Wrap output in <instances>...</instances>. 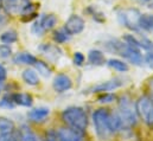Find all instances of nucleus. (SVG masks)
<instances>
[{
	"label": "nucleus",
	"mask_w": 153,
	"mask_h": 141,
	"mask_svg": "<svg viewBox=\"0 0 153 141\" xmlns=\"http://www.w3.org/2000/svg\"><path fill=\"white\" fill-rule=\"evenodd\" d=\"M122 84H123L122 79H120V78H113L111 81L103 82V83L94 87L93 90H94V93H107V91H111V90H114V89L120 88Z\"/></svg>",
	"instance_id": "nucleus-11"
},
{
	"label": "nucleus",
	"mask_w": 153,
	"mask_h": 141,
	"mask_svg": "<svg viewBox=\"0 0 153 141\" xmlns=\"http://www.w3.org/2000/svg\"><path fill=\"white\" fill-rule=\"evenodd\" d=\"M144 61H145L147 64H150V65H152L153 67V52H149V53L145 56Z\"/></svg>",
	"instance_id": "nucleus-34"
},
{
	"label": "nucleus",
	"mask_w": 153,
	"mask_h": 141,
	"mask_svg": "<svg viewBox=\"0 0 153 141\" xmlns=\"http://www.w3.org/2000/svg\"><path fill=\"white\" fill-rule=\"evenodd\" d=\"M58 23V19L55 14H43L38 19H36L32 24L31 31L35 36H43L46 31L52 30Z\"/></svg>",
	"instance_id": "nucleus-6"
},
{
	"label": "nucleus",
	"mask_w": 153,
	"mask_h": 141,
	"mask_svg": "<svg viewBox=\"0 0 153 141\" xmlns=\"http://www.w3.org/2000/svg\"><path fill=\"white\" fill-rule=\"evenodd\" d=\"M7 24V14L4 11V7L0 6V30Z\"/></svg>",
	"instance_id": "nucleus-30"
},
{
	"label": "nucleus",
	"mask_w": 153,
	"mask_h": 141,
	"mask_svg": "<svg viewBox=\"0 0 153 141\" xmlns=\"http://www.w3.org/2000/svg\"><path fill=\"white\" fill-rule=\"evenodd\" d=\"M6 77H7V70L2 64H0V83L5 82Z\"/></svg>",
	"instance_id": "nucleus-33"
},
{
	"label": "nucleus",
	"mask_w": 153,
	"mask_h": 141,
	"mask_svg": "<svg viewBox=\"0 0 153 141\" xmlns=\"http://www.w3.org/2000/svg\"><path fill=\"white\" fill-rule=\"evenodd\" d=\"M13 101L16 105L23 107H31L33 105V97L27 93H17L12 94Z\"/></svg>",
	"instance_id": "nucleus-15"
},
{
	"label": "nucleus",
	"mask_w": 153,
	"mask_h": 141,
	"mask_svg": "<svg viewBox=\"0 0 153 141\" xmlns=\"http://www.w3.org/2000/svg\"><path fill=\"white\" fill-rule=\"evenodd\" d=\"M138 1H140V2H150L151 0H138Z\"/></svg>",
	"instance_id": "nucleus-38"
},
{
	"label": "nucleus",
	"mask_w": 153,
	"mask_h": 141,
	"mask_svg": "<svg viewBox=\"0 0 153 141\" xmlns=\"http://www.w3.org/2000/svg\"><path fill=\"white\" fill-rule=\"evenodd\" d=\"M70 37H71V36L69 35L64 29L56 30V31H53V33H52V39H53L57 44H64V43L69 42V40H70Z\"/></svg>",
	"instance_id": "nucleus-21"
},
{
	"label": "nucleus",
	"mask_w": 153,
	"mask_h": 141,
	"mask_svg": "<svg viewBox=\"0 0 153 141\" xmlns=\"http://www.w3.org/2000/svg\"><path fill=\"white\" fill-rule=\"evenodd\" d=\"M33 67L36 68V71H38L39 73L42 75V76H44V77H49L50 75H51V69H50V67L48 65V63H45V62H43V61H36V63L33 64Z\"/></svg>",
	"instance_id": "nucleus-23"
},
{
	"label": "nucleus",
	"mask_w": 153,
	"mask_h": 141,
	"mask_svg": "<svg viewBox=\"0 0 153 141\" xmlns=\"http://www.w3.org/2000/svg\"><path fill=\"white\" fill-rule=\"evenodd\" d=\"M135 109L138 116L143 120V122L149 126L153 127V101L149 95L140 96L135 102Z\"/></svg>",
	"instance_id": "nucleus-4"
},
{
	"label": "nucleus",
	"mask_w": 153,
	"mask_h": 141,
	"mask_svg": "<svg viewBox=\"0 0 153 141\" xmlns=\"http://www.w3.org/2000/svg\"><path fill=\"white\" fill-rule=\"evenodd\" d=\"M17 138H18V141H40L38 135L27 125L20 126L17 133Z\"/></svg>",
	"instance_id": "nucleus-12"
},
{
	"label": "nucleus",
	"mask_w": 153,
	"mask_h": 141,
	"mask_svg": "<svg viewBox=\"0 0 153 141\" xmlns=\"http://www.w3.org/2000/svg\"><path fill=\"white\" fill-rule=\"evenodd\" d=\"M37 58L30 52H18L13 56V63L20 65H33Z\"/></svg>",
	"instance_id": "nucleus-13"
},
{
	"label": "nucleus",
	"mask_w": 153,
	"mask_h": 141,
	"mask_svg": "<svg viewBox=\"0 0 153 141\" xmlns=\"http://www.w3.org/2000/svg\"><path fill=\"white\" fill-rule=\"evenodd\" d=\"M22 77L24 79V82L29 85H37L39 83V76L37 71L33 69H26L23 71Z\"/></svg>",
	"instance_id": "nucleus-16"
},
{
	"label": "nucleus",
	"mask_w": 153,
	"mask_h": 141,
	"mask_svg": "<svg viewBox=\"0 0 153 141\" xmlns=\"http://www.w3.org/2000/svg\"><path fill=\"white\" fill-rule=\"evenodd\" d=\"M88 62L91 65L100 67L106 63V58H105V55L102 51H100L97 49H93L88 52Z\"/></svg>",
	"instance_id": "nucleus-14"
},
{
	"label": "nucleus",
	"mask_w": 153,
	"mask_h": 141,
	"mask_svg": "<svg viewBox=\"0 0 153 141\" xmlns=\"http://www.w3.org/2000/svg\"><path fill=\"white\" fill-rule=\"evenodd\" d=\"M139 29L145 30V31H151L153 30V14H141L138 22Z\"/></svg>",
	"instance_id": "nucleus-17"
},
{
	"label": "nucleus",
	"mask_w": 153,
	"mask_h": 141,
	"mask_svg": "<svg viewBox=\"0 0 153 141\" xmlns=\"http://www.w3.org/2000/svg\"><path fill=\"white\" fill-rule=\"evenodd\" d=\"M39 50L45 55V56H55L56 58H58V53L57 52H61V50L56 46V45H51V44H43L39 46Z\"/></svg>",
	"instance_id": "nucleus-22"
},
{
	"label": "nucleus",
	"mask_w": 153,
	"mask_h": 141,
	"mask_svg": "<svg viewBox=\"0 0 153 141\" xmlns=\"http://www.w3.org/2000/svg\"><path fill=\"white\" fill-rule=\"evenodd\" d=\"M13 132H14V123L6 117H0V137L11 134Z\"/></svg>",
	"instance_id": "nucleus-18"
},
{
	"label": "nucleus",
	"mask_w": 153,
	"mask_h": 141,
	"mask_svg": "<svg viewBox=\"0 0 153 141\" xmlns=\"http://www.w3.org/2000/svg\"><path fill=\"white\" fill-rule=\"evenodd\" d=\"M150 88H151V99H152V101H153V78L151 79V82H150Z\"/></svg>",
	"instance_id": "nucleus-36"
},
{
	"label": "nucleus",
	"mask_w": 153,
	"mask_h": 141,
	"mask_svg": "<svg viewBox=\"0 0 153 141\" xmlns=\"http://www.w3.org/2000/svg\"><path fill=\"white\" fill-rule=\"evenodd\" d=\"M59 141H84L83 133L70 127H61L56 132Z\"/></svg>",
	"instance_id": "nucleus-8"
},
{
	"label": "nucleus",
	"mask_w": 153,
	"mask_h": 141,
	"mask_svg": "<svg viewBox=\"0 0 153 141\" xmlns=\"http://www.w3.org/2000/svg\"><path fill=\"white\" fill-rule=\"evenodd\" d=\"M18 40V33L14 30H7L0 35V42L6 45H11Z\"/></svg>",
	"instance_id": "nucleus-19"
},
{
	"label": "nucleus",
	"mask_w": 153,
	"mask_h": 141,
	"mask_svg": "<svg viewBox=\"0 0 153 141\" xmlns=\"http://www.w3.org/2000/svg\"><path fill=\"white\" fill-rule=\"evenodd\" d=\"M62 121L75 131L84 133L88 127V115L81 107H69L62 111Z\"/></svg>",
	"instance_id": "nucleus-1"
},
{
	"label": "nucleus",
	"mask_w": 153,
	"mask_h": 141,
	"mask_svg": "<svg viewBox=\"0 0 153 141\" xmlns=\"http://www.w3.org/2000/svg\"><path fill=\"white\" fill-rule=\"evenodd\" d=\"M50 115V109L45 108V107H38V108H33L27 113L29 119L32 122H44Z\"/></svg>",
	"instance_id": "nucleus-10"
},
{
	"label": "nucleus",
	"mask_w": 153,
	"mask_h": 141,
	"mask_svg": "<svg viewBox=\"0 0 153 141\" xmlns=\"http://www.w3.org/2000/svg\"><path fill=\"white\" fill-rule=\"evenodd\" d=\"M108 67H111L112 69L119 71V72H127L129 67L127 63H125L121 59H117V58H111L108 62H107Z\"/></svg>",
	"instance_id": "nucleus-20"
},
{
	"label": "nucleus",
	"mask_w": 153,
	"mask_h": 141,
	"mask_svg": "<svg viewBox=\"0 0 153 141\" xmlns=\"http://www.w3.org/2000/svg\"><path fill=\"white\" fill-rule=\"evenodd\" d=\"M140 16H141V13L137 8L121 10L117 12V20L122 26H125L134 32H138V31H140L139 25H138Z\"/></svg>",
	"instance_id": "nucleus-5"
},
{
	"label": "nucleus",
	"mask_w": 153,
	"mask_h": 141,
	"mask_svg": "<svg viewBox=\"0 0 153 141\" xmlns=\"http://www.w3.org/2000/svg\"><path fill=\"white\" fill-rule=\"evenodd\" d=\"M0 141H18V138H17V134L13 132V133H11V134L0 137Z\"/></svg>",
	"instance_id": "nucleus-32"
},
{
	"label": "nucleus",
	"mask_w": 153,
	"mask_h": 141,
	"mask_svg": "<svg viewBox=\"0 0 153 141\" xmlns=\"http://www.w3.org/2000/svg\"><path fill=\"white\" fill-rule=\"evenodd\" d=\"M73 59H74V64L77 65V67H82V65L84 64V62H85V57H84V55H83L82 52H79V51H77V52L74 53Z\"/></svg>",
	"instance_id": "nucleus-28"
},
{
	"label": "nucleus",
	"mask_w": 153,
	"mask_h": 141,
	"mask_svg": "<svg viewBox=\"0 0 153 141\" xmlns=\"http://www.w3.org/2000/svg\"><path fill=\"white\" fill-rule=\"evenodd\" d=\"M7 5H10L11 7H16L17 6V2H18V0H4Z\"/></svg>",
	"instance_id": "nucleus-35"
},
{
	"label": "nucleus",
	"mask_w": 153,
	"mask_h": 141,
	"mask_svg": "<svg viewBox=\"0 0 153 141\" xmlns=\"http://www.w3.org/2000/svg\"><path fill=\"white\" fill-rule=\"evenodd\" d=\"M52 87H53L55 91H57V93H64V91L71 89L73 81H71V78L68 75H65V73H58L53 78Z\"/></svg>",
	"instance_id": "nucleus-9"
},
{
	"label": "nucleus",
	"mask_w": 153,
	"mask_h": 141,
	"mask_svg": "<svg viewBox=\"0 0 153 141\" xmlns=\"http://www.w3.org/2000/svg\"><path fill=\"white\" fill-rule=\"evenodd\" d=\"M119 116L126 126H135L138 122V114L129 96L123 95L119 100Z\"/></svg>",
	"instance_id": "nucleus-3"
},
{
	"label": "nucleus",
	"mask_w": 153,
	"mask_h": 141,
	"mask_svg": "<svg viewBox=\"0 0 153 141\" xmlns=\"http://www.w3.org/2000/svg\"><path fill=\"white\" fill-rule=\"evenodd\" d=\"M139 43H140V49H144L149 52H153V42L151 39L143 37L139 39Z\"/></svg>",
	"instance_id": "nucleus-26"
},
{
	"label": "nucleus",
	"mask_w": 153,
	"mask_h": 141,
	"mask_svg": "<svg viewBox=\"0 0 153 141\" xmlns=\"http://www.w3.org/2000/svg\"><path fill=\"white\" fill-rule=\"evenodd\" d=\"M12 55V49L10 47V45H6V44H2L0 46V57L2 58H7Z\"/></svg>",
	"instance_id": "nucleus-29"
},
{
	"label": "nucleus",
	"mask_w": 153,
	"mask_h": 141,
	"mask_svg": "<svg viewBox=\"0 0 153 141\" xmlns=\"http://www.w3.org/2000/svg\"><path fill=\"white\" fill-rule=\"evenodd\" d=\"M45 141H59V139H58L56 132L51 129V131H48L46 132V134H45Z\"/></svg>",
	"instance_id": "nucleus-31"
},
{
	"label": "nucleus",
	"mask_w": 153,
	"mask_h": 141,
	"mask_svg": "<svg viewBox=\"0 0 153 141\" xmlns=\"http://www.w3.org/2000/svg\"><path fill=\"white\" fill-rule=\"evenodd\" d=\"M116 100V96L112 93H102L100 96H99V102L100 103H112Z\"/></svg>",
	"instance_id": "nucleus-25"
},
{
	"label": "nucleus",
	"mask_w": 153,
	"mask_h": 141,
	"mask_svg": "<svg viewBox=\"0 0 153 141\" xmlns=\"http://www.w3.org/2000/svg\"><path fill=\"white\" fill-rule=\"evenodd\" d=\"M84 26H85V22L81 16L71 14L67 19V22L64 23V27L63 29L70 36H75L79 35L84 30Z\"/></svg>",
	"instance_id": "nucleus-7"
},
{
	"label": "nucleus",
	"mask_w": 153,
	"mask_h": 141,
	"mask_svg": "<svg viewBox=\"0 0 153 141\" xmlns=\"http://www.w3.org/2000/svg\"><path fill=\"white\" fill-rule=\"evenodd\" d=\"M122 40H123L126 44H128V45H131V46H133V47L140 49V43H139V39H138V38H137V37H135L134 35H126V36H123Z\"/></svg>",
	"instance_id": "nucleus-24"
},
{
	"label": "nucleus",
	"mask_w": 153,
	"mask_h": 141,
	"mask_svg": "<svg viewBox=\"0 0 153 141\" xmlns=\"http://www.w3.org/2000/svg\"><path fill=\"white\" fill-rule=\"evenodd\" d=\"M0 6H2V7H4V0H0Z\"/></svg>",
	"instance_id": "nucleus-39"
},
{
	"label": "nucleus",
	"mask_w": 153,
	"mask_h": 141,
	"mask_svg": "<svg viewBox=\"0 0 153 141\" xmlns=\"http://www.w3.org/2000/svg\"><path fill=\"white\" fill-rule=\"evenodd\" d=\"M93 123L95 127L96 135L101 140H107L113 133L111 127V113L106 108L96 109L93 113Z\"/></svg>",
	"instance_id": "nucleus-2"
},
{
	"label": "nucleus",
	"mask_w": 153,
	"mask_h": 141,
	"mask_svg": "<svg viewBox=\"0 0 153 141\" xmlns=\"http://www.w3.org/2000/svg\"><path fill=\"white\" fill-rule=\"evenodd\" d=\"M16 106V103H14V101H13V97H12V95H5L1 100H0V107L1 108H13V107Z\"/></svg>",
	"instance_id": "nucleus-27"
},
{
	"label": "nucleus",
	"mask_w": 153,
	"mask_h": 141,
	"mask_svg": "<svg viewBox=\"0 0 153 141\" xmlns=\"http://www.w3.org/2000/svg\"><path fill=\"white\" fill-rule=\"evenodd\" d=\"M149 7H150V8H153V0H151V1L149 2Z\"/></svg>",
	"instance_id": "nucleus-37"
}]
</instances>
